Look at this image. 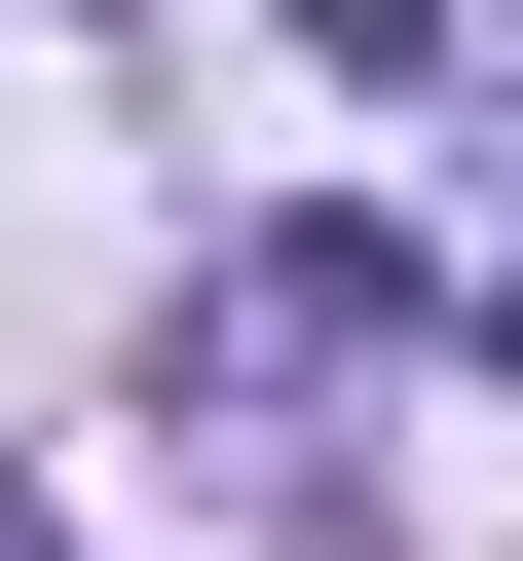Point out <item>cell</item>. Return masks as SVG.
Here are the masks:
<instances>
[{
    "instance_id": "cell-1",
    "label": "cell",
    "mask_w": 523,
    "mask_h": 561,
    "mask_svg": "<svg viewBox=\"0 0 523 561\" xmlns=\"http://www.w3.org/2000/svg\"><path fill=\"white\" fill-rule=\"evenodd\" d=\"M374 337H411V225H262L187 300V375H374Z\"/></svg>"
},
{
    "instance_id": "cell-2",
    "label": "cell",
    "mask_w": 523,
    "mask_h": 561,
    "mask_svg": "<svg viewBox=\"0 0 523 561\" xmlns=\"http://www.w3.org/2000/svg\"><path fill=\"white\" fill-rule=\"evenodd\" d=\"M300 76H449V0H300Z\"/></svg>"
},
{
    "instance_id": "cell-3",
    "label": "cell",
    "mask_w": 523,
    "mask_h": 561,
    "mask_svg": "<svg viewBox=\"0 0 523 561\" xmlns=\"http://www.w3.org/2000/svg\"><path fill=\"white\" fill-rule=\"evenodd\" d=\"M262 561H411V524H374V486H262Z\"/></svg>"
},
{
    "instance_id": "cell-4",
    "label": "cell",
    "mask_w": 523,
    "mask_h": 561,
    "mask_svg": "<svg viewBox=\"0 0 523 561\" xmlns=\"http://www.w3.org/2000/svg\"><path fill=\"white\" fill-rule=\"evenodd\" d=\"M0 561H75V524H38V486H0Z\"/></svg>"
}]
</instances>
